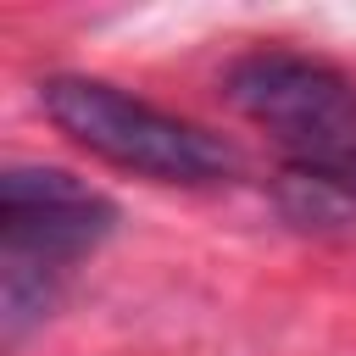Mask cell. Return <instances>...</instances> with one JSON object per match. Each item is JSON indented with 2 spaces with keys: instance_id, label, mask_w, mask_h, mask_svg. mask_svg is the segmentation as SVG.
Returning <instances> with one entry per match:
<instances>
[{
  "instance_id": "cell-1",
  "label": "cell",
  "mask_w": 356,
  "mask_h": 356,
  "mask_svg": "<svg viewBox=\"0 0 356 356\" xmlns=\"http://www.w3.org/2000/svg\"><path fill=\"white\" fill-rule=\"evenodd\" d=\"M39 106L44 117L83 145L89 156L156 178V184H217L234 172V150L206 134L200 122L161 111L106 78H78V72H56L39 83Z\"/></svg>"
},
{
  "instance_id": "cell-3",
  "label": "cell",
  "mask_w": 356,
  "mask_h": 356,
  "mask_svg": "<svg viewBox=\"0 0 356 356\" xmlns=\"http://www.w3.org/2000/svg\"><path fill=\"white\" fill-rule=\"evenodd\" d=\"M117 211L89 184L61 167H6L0 172V261L6 273H28L56 284L72 261H83Z\"/></svg>"
},
{
  "instance_id": "cell-2",
  "label": "cell",
  "mask_w": 356,
  "mask_h": 356,
  "mask_svg": "<svg viewBox=\"0 0 356 356\" xmlns=\"http://www.w3.org/2000/svg\"><path fill=\"white\" fill-rule=\"evenodd\" d=\"M222 89L295 167L356 184V83L345 72L300 50H250L228 67Z\"/></svg>"
},
{
  "instance_id": "cell-4",
  "label": "cell",
  "mask_w": 356,
  "mask_h": 356,
  "mask_svg": "<svg viewBox=\"0 0 356 356\" xmlns=\"http://www.w3.org/2000/svg\"><path fill=\"white\" fill-rule=\"evenodd\" d=\"M350 189H356V184H350Z\"/></svg>"
}]
</instances>
